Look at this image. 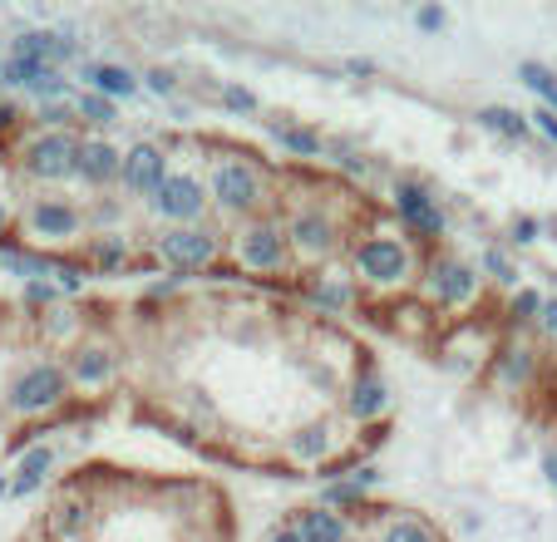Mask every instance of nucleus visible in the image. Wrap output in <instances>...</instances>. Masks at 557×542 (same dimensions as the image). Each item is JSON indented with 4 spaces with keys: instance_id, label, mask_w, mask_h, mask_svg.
<instances>
[{
    "instance_id": "a19ab883",
    "label": "nucleus",
    "mask_w": 557,
    "mask_h": 542,
    "mask_svg": "<svg viewBox=\"0 0 557 542\" xmlns=\"http://www.w3.org/2000/svg\"><path fill=\"white\" fill-rule=\"evenodd\" d=\"M543 479L557 489V448H547V454H543Z\"/></svg>"
},
{
    "instance_id": "4468645a",
    "label": "nucleus",
    "mask_w": 557,
    "mask_h": 542,
    "mask_svg": "<svg viewBox=\"0 0 557 542\" xmlns=\"http://www.w3.org/2000/svg\"><path fill=\"white\" fill-rule=\"evenodd\" d=\"M341 419H346L356 434H370V429H389V419H395V390H389V375L380 370V360L370 355L366 366L356 370V375L346 380V390H341Z\"/></svg>"
},
{
    "instance_id": "f8f14e48",
    "label": "nucleus",
    "mask_w": 557,
    "mask_h": 542,
    "mask_svg": "<svg viewBox=\"0 0 557 542\" xmlns=\"http://www.w3.org/2000/svg\"><path fill=\"white\" fill-rule=\"evenodd\" d=\"M484 276L473 261H463L459 251L449 247H434L424 251V267H420V282H414V301L440 321V316H463L473 306L484 301Z\"/></svg>"
},
{
    "instance_id": "5701e85b",
    "label": "nucleus",
    "mask_w": 557,
    "mask_h": 542,
    "mask_svg": "<svg viewBox=\"0 0 557 542\" xmlns=\"http://www.w3.org/2000/svg\"><path fill=\"white\" fill-rule=\"evenodd\" d=\"M11 60L60 70V64L79 60V45H74L70 35H54V30H25V35H15V40H11Z\"/></svg>"
},
{
    "instance_id": "7ed1b4c3",
    "label": "nucleus",
    "mask_w": 557,
    "mask_h": 542,
    "mask_svg": "<svg viewBox=\"0 0 557 542\" xmlns=\"http://www.w3.org/2000/svg\"><path fill=\"white\" fill-rule=\"evenodd\" d=\"M95 409L79 405L64 380L60 355L30 350L25 360H15L5 370V385H0V424H5V459L25 454L30 444H40L45 434L64 424H95Z\"/></svg>"
},
{
    "instance_id": "2f4dec72",
    "label": "nucleus",
    "mask_w": 557,
    "mask_h": 542,
    "mask_svg": "<svg viewBox=\"0 0 557 542\" xmlns=\"http://www.w3.org/2000/svg\"><path fill=\"white\" fill-rule=\"evenodd\" d=\"M543 218H533V212H518L513 222H508V247H533V242H543Z\"/></svg>"
},
{
    "instance_id": "0eeeda50",
    "label": "nucleus",
    "mask_w": 557,
    "mask_h": 542,
    "mask_svg": "<svg viewBox=\"0 0 557 542\" xmlns=\"http://www.w3.org/2000/svg\"><path fill=\"white\" fill-rule=\"evenodd\" d=\"M222 267H227V276H222V282L262 286V292H282V296H286V286H292V276H296L292 247H286L276 218H252V222L227 227V251H222Z\"/></svg>"
},
{
    "instance_id": "c85d7f7f",
    "label": "nucleus",
    "mask_w": 557,
    "mask_h": 542,
    "mask_svg": "<svg viewBox=\"0 0 557 542\" xmlns=\"http://www.w3.org/2000/svg\"><path fill=\"white\" fill-rule=\"evenodd\" d=\"M479 276L484 282H494V286H508V292H518V261L508 257V247H498V242H488L484 251H479Z\"/></svg>"
},
{
    "instance_id": "72a5a7b5",
    "label": "nucleus",
    "mask_w": 557,
    "mask_h": 542,
    "mask_svg": "<svg viewBox=\"0 0 557 542\" xmlns=\"http://www.w3.org/2000/svg\"><path fill=\"white\" fill-rule=\"evenodd\" d=\"M138 84H144L148 95H158V99L178 95V74H173V70H163V64H153V70H144V74H138Z\"/></svg>"
},
{
    "instance_id": "a211bd4d",
    "label": "nucleus",
    "mask_w": 557,
    "mask_h": 542,
    "mask_svg": "<svg viewBox=\"0 0 557 542\" xmlns=\"http://www.w3.org/2000/svg\"><path fill=\"white\" fill-rule=\"evenodd\" d=\"M74 257L85 261L89 276H138V271H158L153 251L138 237H124V232H95V237H85V247L74 251Z\"/></svg>"
},
{
    "instance_id": "f3484780",
    "label": "nucleus",
    "mask_w": 557,
    "mask_h": 542,
    "mask_svg": "<svg viewBox=\"0 0 557 542\" xmlns=\"http://www.w3.org/2000/svg\"><path fill=\"white\" fill-rule=\"evenodd\" d=\"M488 380L508 395H533L547 380V350L528 335H498V345L488 350Z\"/></svg>"
},
{
    "instance_id": "423d86ee",
    "label": "nucleus",
    "mask_w": 557,
    "mask_h": 542,
    "mask_svg": "<svg viewBox=\"0 0 557 542\" xmlns=\"http://www.w3.org/2000/svg\"><path fill=\"white\" fill-rule=\"evenodd\" d=\"M104 311L109 306L85 301V331L60 350V366H64L74 399L89 405L99 419L114 409L119 390H124V345L114 335V316H104Z\"/></svg>"
},
{
    "instance_id": "c9c22d12",
    "label": "nucleus",
    "mask_w": 557,
    "mask_h": 542,
    "mask_svg": "<svg viewBox=\"0 0 557 542\" xmlns=\"http://www.w3.org/2000/svg\"><path fill=\"white\" fill-rule=\"evenodd\" d=\"M533 331L543 335L547 345H557V296H543V306H537V321H533Z\"/></svg>"
},
{
    "instance_id": "4c0bfd02",
    "label": "nucleus",
    "mask_w": 557,
    "mask_h": 542,
    "mask_svg": "<svg viewBox=\"0 0 557 542\" xmlns=\"http://www.w3.org/2000/svg\"><path fill=\"white\" fill-rule=\"evenodd\" d=\"M414 25H420L424 35H440L444 25H449V11H444V5H420V11H414Z\"/></svg>"
},
{
    "instance_id": "c03bdc74",
    "label": "nucleus",
    "mask_w": 557,
    "mask_h": 542,
    "mask_svg": "<svg viewBox=\"0 0 557 542\" xmlns=\"http://www.w3.org/2000/svg\"><path fill=\"white\" fill-rule=\"evenodd\" d=\"M553 286H557V271H553ZM553 296H557V292H553Z\"/></svg>"
},
{
    "instance_id": "2eb2a0df",
    "label": "nucleus",
    "mask_w": 557,
    "mask_h": 542,
    "mask_svg": "<svg viewBox=\"0 0 557 542\" xmlns=\"http://www.w3.org/2000/svg\"><path fill=\"white\" fill-rule=\"evenodd\" d=\"M296 306L306 316H321V321H341V316H356L360 311V292L350 282V271L341 267H315V271H296L292 286H286Z\"/></svg>"
},
{
    "instance_id": "4be33fe9",
    "label": "nucleus",
    "mask_w": 557,
    "mask_h": 542,
    "mask_svg": "<svg viewBox=\"0 0 557 542\" xmlns=\"http://www.w3.org/2000/svg\"><path fill=\"white\" fill-rule=\"evenodd\" d=\"M54 469H60V448L50 439L30 444L25 454H15L11 464V498H35L45 493V483H54Z\"/></svg>"
},
{
    "instance_id": "a878e982",
    "label": "nucleus",
    "mask_w": 557,
    "mask_h": 542,
    "mask_svg": "<svg viewBox=\"0 0 557 542\" xmlns=\"http://www.w3.org/2000/svg\"><path fill=\"white\" fill-rule=\"evenodd\" d=\"M50 251H30V247H5L0 251V267H5V276H21V282H50V271H54Z\"/></svg>"
},
{
    "instance_id": "c756f323",
    "label": "nucleus",
    "mask_w": 557,
    "mask_h": 542,
    "mask_svg": "<svg viewBox=\"0 0 557 542\" xmlns=\"http://www.w3.org/2000/svg\"><path fill=\"white\" fill-rule=\"evenodd\" d=\"M518 79H523L528 89H533V95L543 99V109H553V114H557V74L547 70V64L523 60V64H518Z\"/></svg>"
},
{
    "instance_id": "393cba45",
    "label": "nucleus",
    "mask_w": 557,
    "mask_h": 542,
    "mask_svg": "<svg viewBox=\"0 0 557 542\" xmlns=\"http://www.w3.org/2000/svg\"><path fill=\"white\" fill-rule=\"evenodd\" d=\"M85 89L99 99H109V104H119V99H134L144 84H138V74L128 70V64H99V60H85Z\"/></svg>"
},
{
    "instance_id": "473e14b6",
    "label": "nucleus",
    "mask_w": 557,
    "mask_h": 542,
    "mask_svg": "<svg viewBox=\"0 0 557 542\" xmlns=\"http://www.w3.org/2000/svg\"><path fill=\"white\" fill-rule=\"evenodd\" d=\"M15 212H21V198H15L11 188H0V251L21 247V242H15Z\"/></svg>"
},
{
    "instance_id": "1a4fd4ad",
    "label": "nucleus",
    "mask_w": 557,
    "mask_h": 542,
    "mask_svg": "<svg viewBox=\"0 0 557 542\" xmlns=\"http://www.w3.org/2000/svg\"><path fill=\"white\" fill-rule=\"evenodd\" d=\"M89 237L85 202L64 198V193H30L21 198L15 212V242L30 251H50V257H74Z\"/></svg>"
},
{
    "instance_id": "dca6fc26",
    "label": "nucleus",
    "mask_w": 557,
    "mask_h": 542,
    "mask_svg": "<svg viewBox=\"0 0 557 542\" xmlns=\"http://www.w3.org/2000/svg\"><path fill=\"white\" fill-rule=\"evenodd\" d=\"M366 542H449V532L420 508H400V503L370 498L366 508L350 513Z\"/></svg>"
},
{
    "instance_id": "412c9836",
    "label": "nucleus",
    "mask_w": 557,
    "mask_h": 542,
    "mask_svg": "<svg viewBox=\"0 0 557 542\" xmlns=\"http://www.w3.org/2000/svg\"><path fill=\"white\" fill-rule=\"evenodd\" d=\"M286 522L296 528L301 542H360V528L350 513H336L326 503H301V508L286 513Z\"/></svg>"
},
{
    "instance_id": "7c9ffc66",
    "label": "nucleus",
    "mask_w": 557,
    "mask_h": 542,
    "mask_svg": "<svg viewBox=\"0 0 557 542\" xmlns=\"http://www.w3.org/2000/svg\"><path fill=\"white\" fill-rule=\"evenodd\" d=\"M218 104L227 109V114H262L257 95L252 89H243V84H218Z\"/></svg>"
},
{
    "instance_id": "aec40b11",
    "label": "nucleus",
    "mask_w": 557,
    "mask_h": 542,
    "mask_svg": "<svg viewBox=\"0 0 557 542\" xmlns=\"http://www.w3.org/2000/svg\"><path fill=\"white\" fill-rule=\"evenodd\" d=\"M119 168H124V148L109 134H79V158H74V183H85L89 193H114Z\"/></svg>"
},
{
    "instance_id": "79ce46f5",
    "label": "nucleus",
    "mask_w": 557,
    "mask_h": 542,
    "mask_svg": "<svg viewBox=\"0 0 557 542\" xmlns=\"http://www.w3.org/2000/svg\"><path fill=\"white\" fill-rule=\"evenodd\" d=\"M543 390H553V395H557V355H547V380H543Z\"/></svg>"
},
{
    "instance_id": "ddd939ff",
    "label": "nucleus",
    "mask_w": 557,
    "mask_h": 542,
    "mask_svg": "<svg viewBox=\"0 0 557 542\" xmlns=\"http://www.w3.org/2000/svg\"><path fill=\"white\" fill-rule=\"evenodd\" d=\"M385 212H389V222H395V227H400L420 251L444 247V237H449V212H444L440 193H434L424 177H414V173H400L395 183H389Z\"/></svg>"
},
{
    "instance_id": "f03ea898",
    "label": "nucleus",
    "mask_w": 557,
    "mask_h": 542,
    "mask_svg": "<svg viewBox=\"0 0 557 542\" xmlns=\"http://www.w3.org/2000/svg\"><path fill=\"white\" fill-rule=\"evenodd\" d=\"M276 227L292 247L296 271L336 267L346 261L350 242L389 218L385 202H375L366 188L326 173L321 163H286L276 158Z\"/></svg>"
},
{
    "instance_id": "cd10ccee",
    "label": "nucleus",
    "mask_w": 557,
    "mask_h": 542,
    "mask_svg": "<svg viewBox=\"0 0 557 542\" xmlns=\"http://www.w3.org/2000/svg\"><path fill=\"white\" fill-rule=\"evenodd\" d=\"M479 128L508 138V144H523V138H533V128H528V114H518V109H508V104H484V109H479Z\"/></svg>"
},
{
    "instance_id": "f704fd0d",
    "label": "nucleus",
    "mask_w": 557,
    "mask_h": 542,
    "mask_svg": "<svg viewBox=\"0 0 557 542\" xmlns=\"http://www.w3.org/2000/svg\"><path fill=\"white\" fill-rule=\"evenodd\" d=\"M11 341H25V316L15 301L0 296V345H11Z\"/></svg>"
},
{
    "instance_id": "39448f33",
    "label": "nucleus",
    "mask_w": 557,
    "mask_h": 542,
    "mask_svg": "<svg viewBox=\"0 0 557 542\" xmlns=\"http://www.w3.org/2000/svg\"><path fill=\"white\" fill-rule=\"evenodd\" d=\"M424 251L405 237L395 222H380L366 237L350 242L346 251V271L360 292V316H380L385 306H400L414 296V282H420Z\"/></svg>"
},
{
    "instance_id": "9b49d317",
    "label": "nucleus",
    "mask_w": 557,
    "mask_h": 542,
    "mask_svg": "<svg viewBox=\"0 0 557 542\" xmlns=\"http://www.w3.org/2000/svg\"><path fill=\"white\" fill-rule=\"evenodd\" d=\"M188 153L193 158H183V144H178V134H173V168H169V177H163V183H158V188L138 202V208L148 212V222H153V227H198V222H212L193 134H188Z\"/></svg>"
},
{
    "instance_id": "b1692460",
    "label": "nucleus",
    "mask_w": 557,
    "mask_h": 542,
    "mask_svg": "<svg viewBox=\"0 0 557 542\" xmlns=\"http://www.w3.org/2000/svg\"><path fill=\"white\" fill-rule=\"evenodd\" d=\"M267 128H272V138L282 144V153H286V163H321L326 158V138L315 134V128H306V124H296V119H267Z\"/></svg>"
},
{
    "instance_id": "37998d69",
    "label": "nucleus",
    "mask_w": 557,
    "mask_h": 542,
    "mask_svg": "<svg viewBox=\"0 0 557 542\" xmlns=\"http://www.w3.org/2000/svg\"><path fill=\"white\" fill-rule=\"evenodd\" d=\"M0 503H11V469L0 464Z\"/></svg>"
},
{
    "instance_id": "e433bc0d",
    "label": "nucleus",
    "mask_w": 557,
    "mask_h": 542,
    "mask_svg": "<svg viewBox=\"0 0 557 542\" xmlns=\"http://www.w3.org/2000/svg\"><path fill=\"white\" fill-rule=\"evenodd\" d=\"M528 128H533L537 138H547V144L557 148V114H553V109H543V104H537L533 114H528Z\"/></svg>"
},
{
    "instance_id": "6ab92c4d",
    "label": "nucleus",
    "mask_w": 557,
    "mask_h": 542,
    "mask_svg": "<svg viewBox=\"0 0 557 542\" xmlns=\"http://www.w3.org/2000/svg\"><path fill=\"white\" fill-rule=\"evenodd\" d=\"M173 168V134L169 138H134L124 148V168H119V193H128L134 202H144L148 193L169 177Z\"/></svg>"
},
{
    "instance_id": "9d476101",
    "label": "nucleus",
    "mask_w": 557,
    "mask_h": 542,
    "mask_svg": "<svg viewBox=\"0 0 557 542\" xmlns=\"http://www.w3.org/2000/svg\"><path fill=\"white\" fill-rule=\"evenodd\" d=\"M138 242L153 251L158 271H169V276H183V282H193V276L222 282V276H227V267H222L227 232H222L218 222H198V227H153Z\"/></svg>"
},
{
    "instance_id": "6e6552de",
    "label": "nucleus",
    "mask_w": 557,
    "mask_h": 542,
    "mask_svg": "<svg viewBox=\"0 0 557 542\" xmlns=\"http://www.w3.org/2000/svg\"><path fill=\"white\" fill-rule=\"evenodd\" d=\"M74 158H79V128H35L30 119L0 144V163L40 193L74 183Z\"/></svg>"
},
{
    "instance_id": "58836bf2",
    "label": "nucleus",
    "mask_w": 557,
    "mask_h": 542,
    "mask_svg": "<svg viewBox=\"0 0 557 542\" xmlns=\"http://www.w3.org/2000/svg\"><path fill=\"white\" fill-rule=\"evenodd\" d=\"M21 124H25V109L15 104V99H0V144H5Z\"/></svg>"
},
{
    "instance_id": "ea45409f",
    "label": "nucleus",
    "mask_w": 557,
    "mask_h": 542,
    "mask_svg": "<svg viewBox=\"0 0 557 542\" xmlns=\"http://www.w3.org/2000/svg\"><path fill=\"white\" fill-rule=\"evenodd\" d=\"M262 542H301V538H296V528H292V522H272V528H267V538Z\"/></svg>"
},
{
    "instance_id": "f257e3e1",
    "label": "nucleus",
    "mask_w": 557,
    "mask_h": 542,
    "mask_svg": "<svg viewBox=\"0 0 557 542\" xmlns=\"http://www.w3.org/2000/svg\"><path fill=\"white\" fill-rule=\"evenodd\" d=\"M15 542H237L222 483L119 464H74L50 483L45 508Z\"/></svg>"
},
{
    "instance_id": "bb28decb",
    "label": "nucleus",
    "mask_w": 557,
    "mask_h": 542,
    "mask_svg": "<svg viewBox=\"0 0 557 542\" xmlns=\"http://www.w3.org/2000/svg\"><path fill=\"white\" fill-rule=\"evenodd\" d=\"M70 109H74V119H79V128H85V134H109V128L119 124V109L109 104V99L89 95V89H79V95L70 99Z\"/></svg>"
},
{
    "instance_id": "20e7f679",
    "label": "nucleus",
    "mask_w": 557,
    "mask_h": 542,
    "mask_svg": "<svg viewBox=\"0 0 557 542\" xmlns=\"http://www.w3.org/2000/svg\"><path fill=\"white\" fill-rule=\"evenodd\" d=\"M198 144V168L202 188H208L212 222L222 232L252 218H272L276 208V158H267L257 144L227 134H193Z\"/></svg>"
}]
</instances>
